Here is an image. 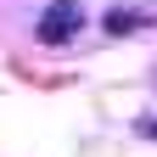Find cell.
Here are the masks:
<instances>
[{
  "label": "cell",
  "instance_id": "cell-1",
  "mask_svg": "<svg viewBox=\"0 0 157 157\" xmlns=\"http://www.w3.org/2000/svg\"><path fill=\"white\" fill-rule=\"evenodd\" d=\"M78 28H84V11H78L73 6V0H51V6H45V17H39V39H45V45H67V39L78 34Z\"/></svg>",
  "mask_w": 157,
  "mask_h": 157
},
{
  "label": "cell",
  "instance_id": "cell-2",
  "mask_svg": "<svg viewBox=\"0 0 157 157\" xmlns=\"http://www.w3.org/2000/svg\"><path fill=\"white\" fill-rule=\"evenodd\" d=\"M140 23H146L140 11H124V6H118V11H107V34H129V28H140Z\"/></svg>",
  "mask_w": 157,
  "mask_h": 157
},
{
  "label": "cell",
  "instance_id": "cell-3",
  "mask_svg": "<svg viewBox=\"0 0 157 157\" xmlns=\"http://www.w3.org/2000/svg\"><path fill=\"white\" fill-rule=\"evenodd\" d=\"M135 135H151L157 140V118H135Z\"/></svg>",
  "mask_w": 157,
  "mask_h": 157
}]
</instances>
